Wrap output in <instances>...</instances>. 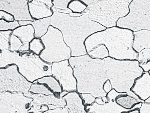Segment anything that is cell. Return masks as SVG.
Listing matches in <instances>:
<instances>
[{
  "mask_svg": "<svg viewBox=\"0 0 150 113\" xmlns=\"http://www.w3.org/2000/svg\"><path fill=\"white\" fill-rule=\"evenodd\" d=\"M32 84L18 72L16 64L0 68V92H20L28 97Z\"/></svg>",
  "mask_w": 150,
  "mask_h": 113,
  "instance_id": "9",
  "label": "cell"
},
{
  "mask_svg": "<svg viewBox=\"0 0 150 113\" xmlns=\"http://www.w3.org/2000/svg\"><path fill=\"white\" fill-rule=\"evenodd\" d=\"M70 16L73 17H79L82 15V13H77V12H74L72 11L71 13L69 14Z\"/></svg>",
  "mask_w": 150,
  "mask_h": 113,
  "instance_id": "41",
  "label": "cell"
},
{
  "mask_svg": "<svg viewBox=\"0 0 150 113\" xmlns=\"http://www.w3.org/2000/svg\"><path fill=\"white\" fill-rule=\"evenodd\" d=\"M113 89L112 83L109 79H107L106 82H105L103 85V89L106 93L109 92L112 89Z\"/></svg>",
  "mask_w": 150,
  "mask_h": 113,
  "instance_id": "36",
  "label": "cell"
},
{
  "mask_svg": "<svg viewBox=\"0 0 150 113\" xmlns=\"http://www.w3.org/2000/svg\"><path fill=\"white\" fill-rule=\"evenodd\" d=\"M28 1H32V0H28Z\"/></svg>",
  "mask_w": 150,
  "mask_h": 113,
  "instance_id": "45",
  "label": "cell"
},
{
  "mask_svg": "<svg viewBox=\"0 0 150 113\" xmlns=\"http://www.w3.org/2000/svg\"><path fill=\"white\" fill-rule=\"evenodd\" d=\"M131 90L141 100L145 101L150 97V74L144 72L137 79Z\"/></svg>",
  "mask_w": 150,
  "mask_h": 113,
  "instance_id": "14",
  "label": "cell"
},
{
  "mask_svg": "<svg viewBox=\"0 0 150 113\" xmlns=\"http://www.w3.org/2000/svg\"><path fill=\"white\" fill-rule=\"evenodd\" d=\"M0 10L12 15L17 21H35L30 14L26 0H0Z\"/></svg>",
  "mask_w": 150,
  "mask_h": 113,
  "instance_id": "13",
  "label": "cell"
},
{
  "mask_svg": "<svg viewBox=\"0 0 150 113\" xmlns=\"http://www.w3.org/2000/svg\"><path fill=\"white\" fill-rule=\"evenodd\" d=\"M88 54L91 58L94 59H104L109 57L108 50L106 46L103 44L96 46L88 52Z\"/></svg>",
  "mask_w": 150,
  "mask_h": 113,
  "instance_id": "23",
  "label": "cell"
},
{
  "mask_svg": "<svg viewBox=\"0 0 150 113\" xmlns=\"http://www.w3.org/2000/svg\"><path fill=\"white\" fill-rule=\"evenodd\" d=\"M129 12L117 21L116 26L133 32L150 30V0H132Z\"/></svg>",
  "mask_w": 150,
  "mask_h": 113,
  "instance_id": "8",
  "label": "cell"
},
{
  "mask_svg": "<svg viewBox=\"0 0 150 113\" xmlns=\"http://www.w3.org/2000/svg\"><path fill=\"white\" fill-rule=\"evenodd\" d=\"M127 113H140L139 108H137L135 109L129 111Z\"/></svg>",
  "mask_w": 150,
  "mask_h": 113,
  "instance_id": "42",
  "label": "cell"
},
{
  "mask_svg": "<svg viewBox=\"0 0 150 113\" xmlns=\"http://www.w3.org/2000/svg\"><path fill=\"white\" fill-rule=\"evenodd\" d=\"M15 64L18 66V72L32 83L42 77L52 75V64L42 60L30 50L18 51Z\"/></svg>",
  "mask_w": 150,
  "mask_h": 113,
  "instance_id": "7",
  "label": "cell"
},
{
  "mask_svg": "<svg viewBox=\"0 0 150 113\" xmlns=\"http://www.w3.org/2000/svg\"><path fill=\"white\" fill-rule=\"evenodd\" d=\"M33 100L20 92H0V113H28Z\"/></svg>",
  "mask_w": 150,
  "mask_h": 113,
  "instance_id": "10",
  "label": "cell"
},
{
  "mask_svg": "<svg viewBox=\"0 0 150 113\" xmlns=\"http://www.w3.org/2000/svg\"><path fill=\"white\" fill-rule=\"evenodd\" d=\"M137 61L139 64H146L150 61V48H144L139 52Z\"/></svg>",
  "mask_w": 150,
  "mask_h": 113,
  "instance_id": "31",
  "label": "cell"
},
{
  "mask_svg": "<svg viewBox=\"0 0 150 113\" xmlns=\"http://www.w3.org/2000/svg\"><path fill=\"white\" fill-rule=\"evenodd\" d=\"M10 50L12 52L18 51L23 43L21 40L15 35L11 34L10 41Z\"/></svg>",
  "mask_w": 150,
  "mask_h": 113,
  "instance_id": "30",
  "label": "cell"
},
{
  "mask_svg": "<svg viewBox=\"0 0 150 113\" xmlns=\"http://www.w3.org/2000/svg\"><path fill=\"white\" fill-rule=\"evenodd\" d=\"M51 17L35 21H29V24L32 25L35 29V37L41 38L46 34L49 27L51 25Z\"/></svg>",
  "mask_w": 150,
  "mask_h": 113,
  "instance_id": "19",
  "label": "cell"
},
{
  "mask_svg": "<svg viewBox=\"0 0 150 113\" xmlns=\"http://www.w3.org/2000/svg\"><path fill=\"white\" fill-rule=\"evenodd\" d=\"M80 94L85 106L92 105L95 102L96 97L91 93H86Z\"/></svg>",
  "mask_w": 150,
  "mask_h": 113,
  "instance_id": "32",
  "label": "cell"
},
{
  "mask_svg": "<svg viewBox=\"0 0 150 113\" xmlns=\"http://www.w3.org/2000/svg\"><path fill=\"white\" fill-rule=\"evenodd\" d=\"M41 39L44 46L39 55L42 60L52 64L71 57V49L64 42L62 33L57 28L50 26L48 32Z\"/></svg>",
  "mask_w": 150,
  "mask_h": 113,
  "instance_id": "6",
  "label": "cell"
},
{
  "mask_svg": "<svg viewBox=\"0 0 150 113\" xmlns=\"http://www.w3.org/2000/svg\"><path fill=\"white\" fill-rule=\"evenodd\" d=\"M126 92L120 93L112 89L106 95L108 101L104 105H98L95 102L91 105L85 106V110L88 113H127L130 109L122 107L119 105L116 99L120 95H126Z\"/></svg>",
  "mask_w": 150,
  "mask_h": 113,
  "instance_id": "12",
  "label": "cell"
},
{
  "mask_svg": "<svg viewBox=\"0 0 150 113\" xmlns=\"http://www.w3.org/2000/svg\"><path fill=\"white\" fill-rule=\"evenodd\" d=\"M71 0H54L53 4V6L51 8L52 11L54 12L55 10H65L67 8V5L69 4V1ZM82 2H83L86 5H88L95 3L96 1H98L99 0H81Z\"/></svg>",
  "mask_w": 150,
  "mask_h": 113,
  "instance_id": "24",
  "label": "cell"
},
{
  "mask_svg": "<svg viewBox=\"0 0 150 113\" xmlns=\"http://www.w3.org/2000/svg\"><path fill=\"white\" fill-rule=\"evenodd\" d=\"M49 107L48 105L43 104L41 106V109L40 110V113H44L47 111L49 110Z\"/></svg>",
  "mask_w": 150,
  "mask_h": 113,
  "instance_id": "39",
  "label": "cell"
},
{
  "mask_svg": "<svg viewBox=\"0 0 150 113\" xmlns=\"http://www.w3.org/2000/svg\"><path fill=\"white\" fill-rule=\"evenodd\" d=\"M28 7L30 14L34 19H42L51 17L53 14V11L41 1L33 0L29 3Z\"/></svg>",
  "mask_w": 150,
  "mask_h": 113,
  "instance_id": "17",
  "label": "cell"
},
{
  "mask_svg": "<svg viewBox=\"0 0 150 113\" xmlns=\"http://www.w3.org/2000/svg\"><path fill=\"white\" fill-rule=\"evenodd\" d=\"M116 101L119 105L122 106V107L126 108L127 109H131L136 104L140 102H144V101L141 99H136L127 94L126 95H120L116 99Z\"/></svg>",
  "mask_w": 150,
  "mask_h": 113,
  "instance_id": "22",
  "label": "cell"
},
{
  "mask_svg": "<svg viewBox=\"0 0 150 113\" xmlns=\"http://www.w3.org/2000/svg\"><path fill=\"white\" fill-rule=\"evenodd\" d=\"M140 67H142L144 72H149L150 71V61L144 64H139Z\"/></svg>",
  "mask_w": 150,
  "mask_h": 113,
  "instance_id": "37",
  "label": "cell"
},
{
  "mask_svg": "<svg viewBox=\"0 0 150 113\" xmlns=\"http://www.w3.org/2000/svg\"><path fill=\"white\" fill-rule=\"evenodd\" d=\"M87 8V5L78 0H74L68 5V8L73 12L82 13Z\"/></svg>",
  "mask_w": 150,
  "mask_h": 113,
  "instance_id": "28",
  "label": "cell"
},
{
  "mask_svg": "<svg viewBox=\"0 0 150 113\" xmlns=\"http://www.w3.org/2000/svg\"><path fill=\"white\" fill-rule=\"evenodd\" d=\"M134 39L133 31L115 26L92 34L84 44L87 53L103 44L108 50L110 57L119 60H137L138 53L134 49Z\"/></svg>",
  "mask_w": 150,
  "mask_h": 113,
  "instance_id": "2",
  "label": "cell"
},
{
  "mask_svg": "<svg viewBox=\"0 0 150 113\" xmlns=\"http://www.w3.org/2000/svg\"><path fill=\"white\" fill-rule=\"evenodd\" d=\"M18 51L12 52L10 50L1 51L0 68H5L8 66L15 64Z\"/></svg>",
  "mask_w": 150,
  "mask_h": 113,
  "instance_id": "20",
  "label": "cell"
},
{
  "mask_svg": "<svg viewBox=\"0 0 150 113\" xmlns=\"http://www.w3.org/2000/svg\"><path fill=\"white\" fill-rule=\"evenodd\" d=\"M37 80L38 83L45 84L54 93H60L63 91L59 81L52 75L44 76Z\"/></svg>",
  "mask_w": 150,
  "mask_h": 113,
  "instance_id": "21",
  "label": "cell"
},
{
  "mask_svg": "<svg viewBox=\"0 0 150 113\" xmlns=\"http://www.w3.org/2000/svg\"><path fill=\"white\" fill-rule=\"evenodd\" d=\"M29 92L33 94L50 95L54 94L53 92L48 88L45 84L33 83L29 89Z\"/></svg>",
  "mask_w": 150,
  "mask_h": 113,
  "instance_id": "25",
  "label": "cell"
},
{
  "mask_svg": "<svg viewBox=\"0 0 150 113\" xmlns=\"http://www.w3.org/2000/svg\"><path fill=\"white\" fill-rule=\"evenodd\" d=\"M144 101L146 102L150 103V97H149V98H148L147 99H146V100Z\"/></svg>",
  "mask_w": 150,
  "mask_h": 113,
  "instance_id": "44",
  "label": "cell"
},
{
  "mask_svg": "<svg viewBox=\"0 0 150 113\" xmlns=\"http://www.w3.org/2000/svg\"><path fill=\"white\" fill-rule=\"evenodd\" d=\"M132 0H99L87 6L82 14L106 28L116 26L121 18L129 12V6Z\"/></svg>",
  "mask_w": 150,
  "mask_h": 113,
  "instance_id": "5",
  "label": "cell"
},
{
  "mask_svg": "<svg viewBox=\"0 0 150 113\" xmlns=\"http://www.w3.org/2000/svg\"><path fill=\"white\" fill-rule=\"evenodd\" d=\"M149 72V74H150V71Z\"/></svg>",
  "mask_w": 150,
  "mask_h": 113,
  "instance_id": "46",
  "label": "cell"
},
{
  "mask_svg": "<svg viewBox=\"0 0 150 113\" xmlns=\"http://www.w3.org/2000/svg\"><path fill=\"white\" fill-rule=\"evenodd\" d=\"M12 33L11 30L0 32V49L1 51L10 49V38Z\"/></svg>",
  "mask_w": 150,
  "mask_h": 113,
  "instance_id": "26",
  "label": "cell"
},
{
  "mask_svg": "<svg viewBox=\"0 0 150 113\" xmlns=\"http://www.w3.org/2000/svg\"><path fill=\"white\" fill-rule=\"evenodd\" d=\"M0 19H4L7 21L12 22L15 21L14 17L12 15L4 11H0Z\"/></svg>",
  "mask_w": 150,
  "mask_h": 113,
  "instance_id": "33",
  "label": "cell"
},
{
  "mask_svg": "<svg viewBox=\"0 0 150 113\" xmlns=\"http://www.w3.org/2000/svg\"><path fill=\"white\" fill-rule=\"evenodd\" d=\"M103 68L113 89L118 92H126L128 95L141 99L131 90L136 79L144 72L138 61L119 60L109 56L103 59Z\"/></svg>",
  "mask_w": 150,
  "mask_h": 113,
  "instance_id": "4",
  "label": "cell"
},
{
  "mask_svg": "<svg viewBox=\"0 0 150 113\" xmlns=\"http://www.w3.org/2000/svg\"><path fill=\"white\" fill-rule=\"evenodd\" d=\"M95 102L97 103L98 105H104L105 103L103 101L102 97H96L95 99Z\"/></svg>",
  "mask_w": 150,
  "mask_h": 113,
  "instance_id": "40",
  "label": "cell"
},
{
  "mask_svg": "<svg viewBox=\"0 0 150 113\" xmlns=\"http://www.w3.org/2000/svg\"><path fill=\"white\" fill-rule=\"evenodd\" d=\"M50 25L62 33L64 42L71 49V57L88 54L84 44L86 39L92 34L106 29L85 15L73 17L69 14L57 11L53 12Z\"/></svg>",
  "mask_w": 150,
  "mask_h": 113,
  "instance_id": "1",
  "label": "cell"
},
{
  "mask_svg": "<svg viewBox=\"0 0 150 113\" xmlns=\"http://www.w3.org/2000/svg\"><path fill=\"white\" fill-rule=\"evenodd\" d=\"M35 1H41V2L45 4L49 7V8L50 9L52 7L53 5V4L52 3V0H35Z\"/></svg>",
  "mask_w": 150,
  "mask_h": 113,
  "instance_id": "38",
  "label": "cell"
},
{
  "mask_svg": "<svg viewBox=\"0 0 150 113\" xmlns=\"http://www.w3.org/2000/svg\"><path fill=\"white\" fill-rule=\"evenodd\" d=\"M44 46L42 40L35 37L30 43V50L37 55H40L44 49Z\"/></svg>",
  "mask_w": 150,
  "mask_h": 113,
  "instance_id": "27",
  "label": "cell"
},
{
  "mask_svg": "<svg viewBox=\"0 0 150 113\" xmlns=\"http://www.w3.org/2000/svg\"><path fill=\"white\" fill-rule=\"evenodd\" d=\"M67 102L64 107L68 111L69 113H86L85 106L83 100L77 92H68L63 97Z\"/></svg>",
  "mask_w": 150,
  "mask_h": 113,
  "instance_id": "16",
  "label": "cell"
},
{
  "mask_svg": "<svg viewBox=\"0 0 150 113\" xmlns=\"http://www.w3.org/2000/svg\"><path fill=\"white\" fill-rule=\"evenodd\" d=\"M20 26L18 21L15 20L14 21L8 22L4 19L0 21V30L4 31L8 30H14L16 28Z\"/></svg>",
  "mask_w": 150,
  "mask_h": 113,
  "instance_id": "29",
  "label": "cell"
},
{
  "mask_svg": "<svg viewBox=\"0 0 150 113\" xmlns=\"http://www.w3.org/2000/svg\"><path fill=\"white\" fill-rule=\"evenodd\" d=\"M45 113H69L68 111L65 107H57V108L53 109H50L47 111L44 112Z\"/></svg>",
  "mask_w": 150,
  "mask_h": 113,
  "instance_id": "35",
  "label": "cell"
},
{
  "mask_svg": "<svg viewBox=\"0 0 150 113\" xmlns=\"http://www.w3.org/2000/svg\"><path fill=\"white\" fill-rule=\"evenodd\" d=\"M69 62L77 79L79 94L89 93L96 98L106 96L103 85L108 79L103 68V59L92 58L87 54L71 57Z\"/></svg>",
  "mask_w": 150,
  "mask_h": 113,
  "instance_id": "3",
  "label": "cell"
},
{
  "mask_svg": "<svg viewBox=\"0 0 150 113\" xmlns=\"http://www.w3.org/2000/svg\"><path fill=\"white\" fill-rule=\"evenodd\" d=\"M68 92H67V91H64V90H63L60 93V96L61 97H63L64 96H66L67 93H68Z\"/></svg>",
  "mask_w": 150,
  "mask_h": 113,
  "instance_id": "43",
  "label": "cell"
},
{
  "mask_svg": "<svg viewBox=\"0 0 150 113\" xmlns=\"http://www.w3.org/2000/svg\"><path fill=\"white\" fill-rule=\"evenodd\" d=\"M35 33L33 26L31 24L19 26L13 30L12 34L18 36L23 43L18 51L29 50L30 43L35 37Z\"/></svg>",
  "mask_w": 150,
  "mask_h": 113,
  "instance_id": "15",
  "label": "cell"
},
{
  "mask_svg": "<svg viewBox=\"0 0 150 113\" xmlns=\"http://www.w3.org/2000/svg\"><path fill=\"white\" fill-rule=\"evenodd\" d=\"M52 75L59 81L62 90L68 92H77V82L69 60L55 62L51 67Z\"/></svg>",
  "mask_w": 150,
  "mask_h": 113,
  "instance_id": "11",
  "label": "cell"
},
{
  "mask_svg": "<svg viewBox=\"0 0 150 113\" xmlns=\"http://www.w3.org/2000/svg\"><path fill=\"white\" fill-rule=\"evenodd\" d=\"M133 48L137 53L145 48H150V30L134 32Z\"/></svg>",
  "mask_w": 150,
  "mask_h": 113,
  "instance_id": "18",
  "label": "cell"
},
{
  "mask_svg": "<svg viewBox=\"0 0 150 113\" xmlns=\"http://www.w3.org/2000/svg\"><path fill=\"white\" fill-rule=\"evenodd\" d=\"M140 113H150V103L144 102L139 108Z\"/></svg>",
  "mask_w": 150,
  "mask_h": 113,
  "instance_id": "34",
  "label": "cell"
}]
</instances>
